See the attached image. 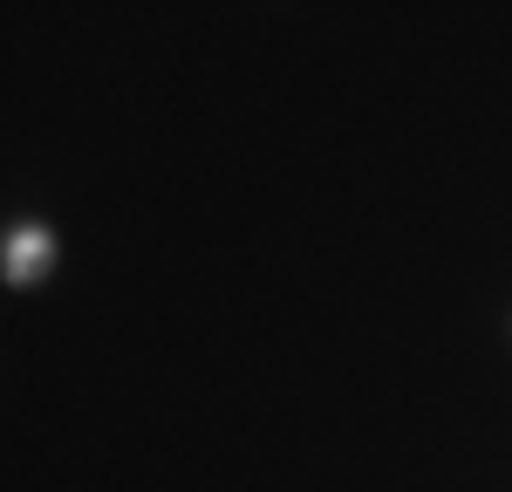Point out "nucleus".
<instances>
[{"label":"nucleus","mask_w":512,"mask_h":492,"mask_svg":"<svg viewBox=\"0 0 512 492\" xmlns=\"http://www.w3.org/2000/svg\"><path fill=\"white\" fill-rule=\"evenodd\" d=\"M55 267H62V233H55L48 219H14L7 240H0V281L14 287V294H28V287H41Z\"/></svg>","instance_id":"1"}]
</instances>
